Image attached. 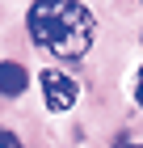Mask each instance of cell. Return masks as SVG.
Listing matches in <instances>:
<instances>
[{"mask_svg": "<svg viewBox=\"0 0 143 148\" xmlns=\"http://www.w3.org/2000/svg\"><path fill=\"white\" fill-rule=\"evenodd\" d=\"M25 25H30L34 42L59 59H80L97 38L93 13L84 4H76V0H38L25 13Z\"/></svg>", "mask_w": 143, "mask_h": 148, "instance_id": "cell-1", "label": "cell"}, {"mask_svg": "<svg viewBox=\"0 0 143 148\" xmlns=\"http://www.w3.org/2000/svg\"><path fill=\"white\" fill-rule=\"evenodd\" d=\"M38 85H42V102H46V110H55V114L72 110V106H76V97H80V85L67 76V72H59V68H46L42 76H38Z\"/></svg>", "mask_w": 143, "mask_h": 148, "instance_id": "cell-2", "label": "cell"}, {"mask_svg": "<svg viewBox=\"0 0 143 148\" xmlns=\"http://www.w3.org/2000/svg\"><path fill=\"white\" fill-rule=\"evenodd\" d=\"M25 85H30V72H25L17 59H4V64H0V93H4V97H21Z\"/></svg>", "mask_w": 143, "mask_h": 148, "instance_id": "cell-3", "label": "cell"}, {"mask_svg": "<svg viewBox=\"0 0 143 148\" xmlns=\"http://www.w3.org/2000/svg\"><path fill=\"white\" fill-rule=\"evenodd\" d=\"M0 148H21V140L13 136V131H4V127H0Z\"/></svg>", "mask_w": 143, "mask_h": 148, "instance_id": "cell-4", "label": "cell"}, {"mask_svg": "<svg viewBox=\"0 0 143 148\" xmlns=\"http://www.w3.org/2000/svg\"><path fill=\"white\" fill-rule=\"evenodd\" d=\"M135 102L143 106V68H139V76H135Z\"/></svg>", "mask_w": 143, "mask_h": 148, "instance_id": "cell-5", "label": "cell"}, {"mask_svg": "<svg viewBox=\"0 0 143 148\" xmlns=\"http://www.w3.org/2000/svg\"><path fill=\"white\" fill-rule=\"evenodd\" d=\"M126 148H143V144H126Z\"/></svg>", "mask_w": 143, "mask_h": 148, "instance_id": "cell-6", "label": "cell"}]
</instances>
